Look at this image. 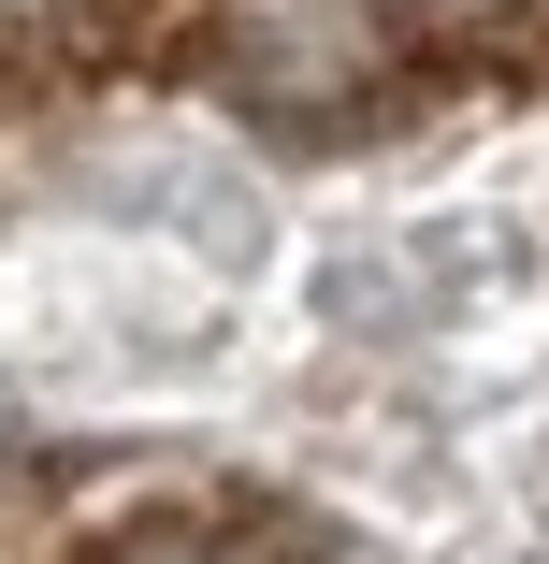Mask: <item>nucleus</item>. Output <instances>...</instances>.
<instances>
[{
  "label": "nucleus",
  "instance_id": "obj_2",
  "mask_svg": "<svg viewBox=\"0 0 549 564\" xmlns=\"http://www.w3.org/2000/svg\"><path fill=\"white\" fill-rule=\"evenodd\" d=\"M131 564H261V550H217V535H145Z\"/></svg>",
  "mask_w": 549,
  "mask_h": 564
},
{
  "label": "nucleus",
  "instance_id": "obj_1",
  "mask_svg": "<svg viewBox=\"0 0 549 564\" xmlns=\"http://www.w3.org/2000/svg\"><path fill=\"white\" fill-rule=\"evenodd\" d=\"M376 73H391L376 0H217V87L261 117H348Z\"/></svg>",
  "mask_w": 549,
  "mask_h": 564
}]
</instances>
